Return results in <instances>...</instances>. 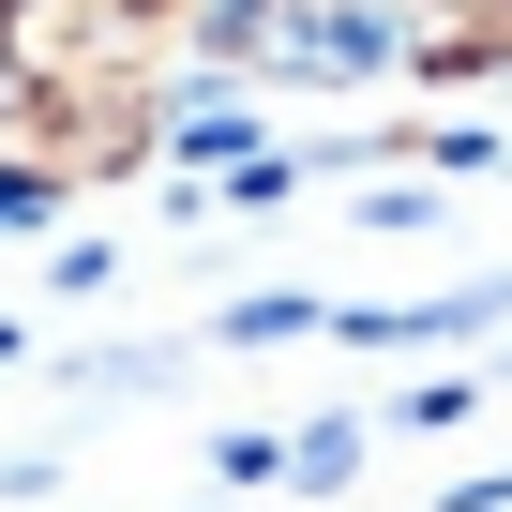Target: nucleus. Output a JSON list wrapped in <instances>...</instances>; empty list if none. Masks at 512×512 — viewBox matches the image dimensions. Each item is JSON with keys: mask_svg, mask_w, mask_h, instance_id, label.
<instances>
[{"mask_svg": "<svg viewBox=\"0 0 512 512\" xmlns=\"http://www.w3.org/2000/svg\"><path fill=\"white\" fill-rule=\"evenodd\" d=\"M196 46V0H0V91L46 136H76V166H121L166 106Z\"/></svg>", "mask_w": 512, "mask_h": 512, "instance_id": "nucleus-1", "label": "nucleus"}]
</instances>
